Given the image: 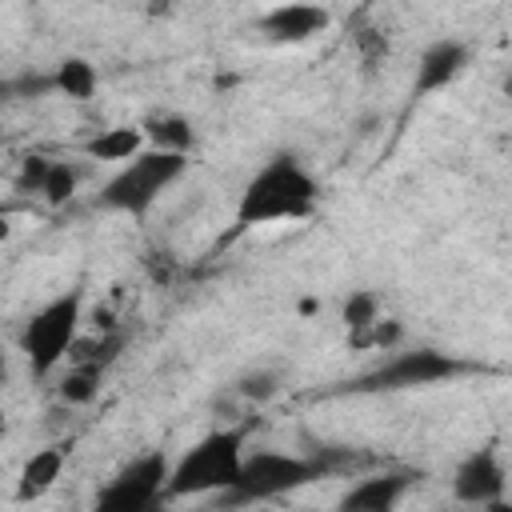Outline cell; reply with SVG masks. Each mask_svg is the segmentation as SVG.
I'll use <instances>...</instances> for the list:
<instances>
[{
  "instance_id": "cell-1",
  "label": "cell",
  "mask_w": 512,
  "mask_h": 512,
  "mask_svg": "<svg viewBox=\"0 0 512 512\" xmlns=\"http://www.w3.org/2000/svg\"><path fill=\"white\" fill-rule=\"evenodd\" d=\"M316 204H320L316 176L300 164V156L276 152L244 184L240 204H236V224L260 228V224H280V220H308Z\"/></svg>"
},
{
  "instance_id": "cell-2",
  "label": "cell",
  "mask_w": 512,
  "mask_h": 512,
  "mask_svg": "<svg viewBox=\"0 0 512 512\" xmlns=\"http://www.w3.org/2000/svg\"><path fill=\"white\" fill-rule=\"evenodd\" d=\"M244 440H248V428H216L200 436L180 460H172L164 496L184 500V496L224 492L236 480V468L244 460Z\"/></svg>"
},
{
  "instance_id": "cell-3",
  "label": "cell",
  "mask_w": 512,
  "mask_h": 512,
  "mask_svg": "<svg viewBox=\"0 0 512 512\" xmlns=\"http://www.w3.org/2000/svg\"><path fill=\"white\" fill-rule=\"evenodd\" d=\"M188 172V156L184 152H160V148H140L132 160H124V168L116 176L104 180L96 204L108 212H124V216H144L180 176Z\"/></svg>"
},
{
  "instance_id": "cell-4",
  "label": "cell",
  "mask_w": 512,
  "mask_h": 512,
  "mask_svg": "<svg viewBox=\"0 0 512 512\" xmlns=\"http://www.w3.org/2000/svg\"><path fill=\"white\" fill-rule=\"evenodd\" d=\"M328 468L320 464V456H292V452H244L236 480L220 492V500L228 504H252V500H276L288 496L312 480H320Z\"/></svg>"
},
{
  "instance_id": "cell-5",
  "label": "cell",
  "mask_w": 512,
  "mask_h": 512,
  "mask_svg": "<svg viewBox=\"0 0 512 512\" xmlns=\"http://www.w3.org/2000/svg\"><path fill=\"white\" fill-rule=\"evenodd\" d=\"M80 316H84V292L80 288L48 300L40 312L28 316V324L20 332V352L28 356V368L36 380H48L68 360V348L80 332Z\"/></svg>"
},
{
  "instance_id": "cell-6",
  "label": "cell",
  "mask_w": 512,
  "mask_h": 512,
  "mask_svg": "<svg viewBox=\"0 0 512 512\" xmlns=\"http://www.w3.org/2000/svg\"><path fill=\"white\" fill-rule=\"evenodd\" d=\"M168 472H172V456L152 448L132 456L100 492H96V508L100 512H148L156 508L168 488Z\"/></svg>"
},
{
  "instance_id": "cell-7",
  "label": "cell",
  "mask_w": 512,
  "mask_h": 512,
  "mask_svg": "<svg viewBox=\"0 0 512 512\" xmlns=\"http://www.w3.org/2000/svg\"><path fill=\"white\" fill-rule=\"evenodd\" d=\"M464 364L440 348H412V352H400L392 360H384L380 368L364 372L352 380V392H396V388H428V384H440V380H452L460 376Z\"/></svg>"
},
{
  "instance_id": "cell-8",
  "label": "cell",
  "mask_w": 512,
  "mask_h": 512,
  "mask_svg": "<svg viewBox=\"0 0 512 512\" xmlns=\"http://www.w3.org/2000/svg\"><path fill=\"white\" fill-rule=\"evenodd\" d=\"M504 488H508V476H504V464L492 448H476L460 460L456 476H452V496L460 504H500L504 500Z\"/></svg>"
},
{
  "instance_id": "cell-9",
  "label": "cell",
  "mask_w": 512,
  "mask_h": 512,
  "mask_svg": "<svg viewBox=\"0 0 512 512\" xmlns=\"http://www.w3.org/2000/svg\"><path fill=\"white\" fill-rule=\"evenodd\" d=\"M328 24H332V16L316 0H284L260 16V32L272 44H304V40L320 36Z\"/></svg>"
},
{
  "instance_id": "cell-10",
  "label": "cell",
  "mask_w": 512,
  "mask_h": 512,
  "mask_svg": "<svg viewBox=\"0 0 512 512\" xmlns=\"http://www.w3.org/2000/svg\"><path fill=\"white\" fill-rule=\"evenodd\" d=\"M412 472H376V476H364L356 480L344 496H340V508L344 512H388L404 500V492L412 488Z\"/></svg>"
},
{
  "instance_id": "cell-11",
  "label": "cell",
  "mask_w": 512,
  "mask_h": 512,
  "mask_svg": "<svg viewBox=\"0 0 512 512\" xmlns=\"http://www.w3.org/2000/svg\"><path fill=\"white\" fill-rule=\"evenodd\" d=\"M468 68V48L460 40H436L420 52L416 60V92L428 96V92H440L448 88L460 72Z\"/></svg>"
},
{
  "instance_id": "cell-12",
  "label": "cell",
  "mask_w": 512,
  "mask_h": 512,
  "mask_svg": "<svg viewBox=\"0 0 512 512\" xmlns=\"http://www.w3.org/2000/svg\"><path fill=\"white\" fill-rule=\"evenodd\" d=\"M144 132V144L148 148H160V152H192L196 148V132H192V120L180 116V112H160V116H148L140 124Z\"/></svg>"
},
{
  "instance_id": "cell-13",
  "label": "cell",
  "mask_w": 512,
  "mask_h": 512,
  "mask_svg": "<svg viewBox=\"0 0 512 512\" xmlns=\"http://www.w3.org/2000/svg\"><path fill=\"white\" fill-rule=\"evenodd\" d=\"M64 460H68V448H64V444H48V448L32 452V456H28V464L20 468V500L44 496V492L60 480Z\"/></svg>"
},
{
  "instance_id": "cell-14",
  "label": "cell",
  "mask_w": 512,
  "mask_h": 512,
  "mask_svg": "<svg viewBox=\"0 0 512 512\" xmlns=\"http://www.w3.org/2000/svg\"><path fill=\"white\" fill-rule=\"evenodd\" d=\"M140 148H144L140 124H112V128H100L92 140H84V156H92V160H112V164L132 160Z\"/></svg>"
},
{
  "instance_id": "cell-15",
  "label": "cell",
  "mask_w": 512,
  "mask_h": 512,
  "mask_svg": "<svg viewBox=\"0 0 512 512\" xmlns=\"http://www.w3.org/2000/svg\"><path fill=\"white\" fill-rule=\"evenodd\" d=\"M120 348H124V332H120V328H100L92 340H80V336H76L72 348H68V360L104 372V368L120 356Z\"/></svg>"
},
{
  "instance_id": "cell-16",
  "label": "cell",
  "mask_w": 512,
  "mask_h": 512,
  "mask_svg": "<svg viewBox=\"0 0 512 512\" xmlns=\"http://www.w3.org/2000/svg\"><path fill=\"white\" fill-rule=\"evenodd\" d=\"M96 84H100V76L84 56H64L56 64V72H52V88L60 96H68V100H92Z\"/></svg>"
},
{
  "instance_id": "cell-17",
  "label": "cell",
  "mask_w": 512,
  "mask_h": 512,
  "mask_svg": "<svg viewBox=\"0 0 512 512\" xmlns=\"http://www.w3.org/2000/svg\"><path fill=\"white\" fill-rule=\"evenodd\" d=\"M100 380H104V372H96V368H84V364H72V368L60 376V384H56V396H60L64 404H76V408H84V404H92V400L100 396Z\"/></svg>"
},
{
  "instance_id": "cell-18",
  "label": "cell",
  "mask_w": 512,
  "mask_h": 512,
  "mask_svg": "<svg viewBox=\"0 0 512 512\" xmlns=\"http://www.w3.org/2000/svg\"><path fill=\"white\" fill-rule=\"evenodd\" d=\"M340 320L348 324L352 336H360L364 328H372V324L380 320V296H376L372 288H352V296H348L344 308H340Z\"/></svg>"
},
{
  "instance_id": "cell-19",
  "label": "cell",
  "mask_w": 512,
  "mask_h": 512,
  "mask_svg": "<svg viewBox=\"0 0 512 512\" xmlns=\"http://www.w3.org/2000/svg\"><path fill=\"white\" fill-rule=\"evenodd\" d=\"M76 184H80L76 164H72V160H52V164H48V176H44V184H40V196H44L52 208H60V204H68V200L76 196Z\"/></svg>"
},
{
  "instance_id": "cell-20",
  "label": "cell",
  "mask_w": 512,
  "mask_h": 512,
  "mask_svg": "<svg viewBox=\"0 0 512 512\" xmlns=\"http://www.w3.org/2000/svg\"><path fill=\"white\" fill-rule=\"evenodd\" d=\"M236 392L244 396V400H272L276 392H280V372H268V368H256V372H248V376H240L236 380Z\"/></svg>"
},
{
  "instance_id": "cell-21",
  "label": "cell",
  "mask_w": 512,
  "mask_h": 512,
  "mask_svg": "<svg viewBox=\"0 0 512 512\" xmlns=\"http://www.w3.org/2000/svg\"><path fill=\"white\" fill-rule=\"evenodd\" d=\"M48 156H24L20 160V172H16V188L20 192H40V184H44V176H48Z\"/></svg>"
},
{
  "instance_id": "cell-22",
  "label": "cell",
  "mask_w": 512,
  "mask_h": 512,
  "mask_svg": "<svg viewBox=\"0 0 512 512\" xmlns=\"http://www.w3.org/2000/svg\"><path fill=\"white\" fill-rule=\"evenodd\" d=\"M356 44H360L364 60H380V56H388V40H384V32H376V28H364V32L356 36Z\"/></svg>"
},
{
  "instance_id": "cell-23",
  "label": "cell",
  "mask_w": 512,
  "mask_h": 512,
  "mask_svg": "<svg viewBox=\"0 0 512 512\" xmlns=\"http://www.w3.org/2000/svg\"><path fill=\"white\" fill-rule=\"evenodd\" d=\"M4 380H8V352L0 348V384H4Z\"/></svg>"
},
{
  "instance_id": "cell-24",
  "label": "cell",
  "mask_w": 512,
  "mask_h": 512,
  "mask_svg": "<svg viewBox=\"0 0 512 512\" xmlns=\"http://www.w3.org/2000/svg\"><path fill=\"white\" fill-rule=\"evenodd\" d=\"M0 432H4V408H0Z\"/></svg>"
},
{
  "instance_id": "cell-25",
  "label": "cell",
  "mask_w": 512,
  "mask_h": 512,
  "mask_svg": "<svg viewBox=\"0 0 512 512\" xmlns=\"http://www.w3.org/2000/svg\"><path fill=\"white\" fill-rule=\"evenodd\" d=\"M0 148H4V132H0Z\"/></svg>"
}]
</instances>
